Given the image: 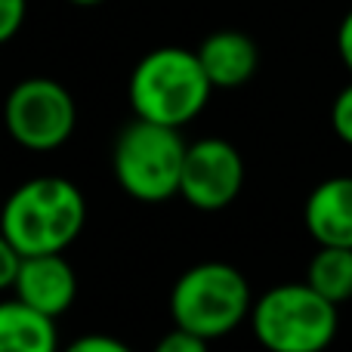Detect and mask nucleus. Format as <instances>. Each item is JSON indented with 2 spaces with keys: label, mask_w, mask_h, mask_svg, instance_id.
Returning a JSON list of instances; mask_svg holds the SVG:
<instances>
[{
  "label": "nucleus",
  "mask_w": 352,
  "mask_h": 352,
  "mask_svg": "<svg viewBox=\"0 0 352 352\" xmlns=\"http://www.w3.org/2000/svg\"><path fill=\"white\" fill-rule=\"evenodd\" d=\"M12 294L31 309L59 318L62 312L72 309L74 297H78V275L62 254H34L25 256Z\"/></svg>",
  "instance_id": "nucleus-8"
},
{
  "label": "nucleus",
  "mask_w": 352,
  "mask_h": 352,
  "mask_svg": "<svg viewBox=\"0 0 352 352\" xmlns=\"http://www.w3.org/2000/svg\"><path fill=\"white\" fill-rule=\"evenodd\" d=\"M337 53H340L343 65H346L352 74V10L343 16L340 28H337Z\"/></svg>",
  "instance_id": "nucleus-18"
},
{
  "label": "nucleus",
  "mask_w": 352,
  "mask_h": 352,
  "mask_svg": "<svg viewBox=\"0 0 352 352\" xmlns=\"http://www.w3.org/2000/svg\"><path fill=\"white\" fill-rule=\"evenodd\" d=\"M65 352H133L124 340L111 334H84L72 343Z\"/></svg>",
  "instance_id": "nucleus-17"
},
{
  "label": "nucleus",
  "mask_w": 352,
  "mask_h": 352,
  "mask_svg": "<svg viewBox=\"0 0 352 352\" xmlns=\"http://www.w3.org/2000/svg\"><path fill=\"white\" fill-rule=\"evenodd\" d=\"M68 3H74V6H99V3H105V0H68Z\"/></svg>",
  "instance_id": "nucleus-19"
},
{
  "label": "nucleus",
  "mask_w": 352,
  "mask_h": 352,
  "mask_svg": "<svg viewBox=\"0 0 352 352\" xmlns=\"http://www.w3.org/2000/svg\"><path fill=\"white\" fill-rule=\"evenodd\" d=\"M22 263H25L22 250L12 248L6 238H0V287H10V291H12L19 272H22Z\"/></svg>",
  "instance_id": "nucleus-16"
},
{
  "label": "nucleus",
  "mask_w": 352,
  "mask_h": 352,
  "mask_svg": "<svg viewBox=\"0 0 352 352\" xmlns=\"http://www.w3.org/2000/svg\"><path fill=\"white\" fill-rule=\"evenodd\" d=\"M303 223L316 244L352 248V176H331L318 182L306 198Z\"/></svg>",
  "instance_id": "nucleus-9"
},
{
  "label": "nucleus",
  "mask_w": 352,
  "mask_h": 352,
  "mask_svg": "<svg viewBox=\"0 0 352 352\" xmlns=\"http://www.w3.org/2000/svg\"><path fill=\"white\" fill-rule=\"evenodd\" d=\"M198 59L210 78L213 90H238L256 74L260 50H256L254 37H248L244 31L223 28L201 41Z\"/></svg>",
  "instance_id": "nucleus-10"
},
{
  "label": "nucleus",
  "mask_w": 352,
  "mask_h": 352,
  "mask_svg": "<svg viewBox=\"0 0 352 352\" xmlns=\"http://www.w3.org/2000/svg\"><path fill=\"white\" fill-rule=\"evenodd\" d=\"M244 186V161L232 142L207 136L188 146L182 164L179 195L195 210H223L238 198Z\"/></svg>",
  "instance_id": "nucleus-7"
},
{
  "label": "nucleus",
  "mask_w": 352,
  "mask_h": 352,
  "mask_svg": "<svg viewBox=\"0 0 352 352\" xmlns=\"http://www.w3.org/2000/svg\"><path fill=\"white\" fill-rule=\"evenodd\" d=\"M254 312L250 285L241 269L223 260H207L186 269L170 291V316L176 328H186L204 340L232 334Z\"/></svg>",
  "instance_id": "nucleus-3"
},
{
  "label": "nucleus",
  "mask_w": 352,
  "mask_h": 352,
  "mask_svg": "<svg viewBox=\"0 0 352 352\" xmlns=\"http://www.w3.org/2000/svg\"><path fill=\"white\" fill-rule=\"evenodd\" d=\"M127 93L136 118L182 127L204 111L213 84L198 59V50L158 47L136 62Z\"/></svg>",
  "instance_id": "nucleus-2"
},
{
  "label": "nucleus",
  "mask_w": 352,
  "mask_h": 352,
  "mask_svg": "<svg viewBox=\"0 0 352 352\" xmlns=\"http://www.w3.org/2000/svg\"><path fill=\"white\" fill-rule=\"evenodd\" d=\"M331 127H334L337 140L352 146V84L343 87L331 105Z\"/></svg>",
  "instance_id": "nucleus-14"
},
{
  "label": "nucleus",
  "mask_w": 352,
  "mask_h": 352,
  "mask_svg": "<svg viewBox=\"0 0 352 352\" xmlns=\"http://www.w3.org/2000/svg\"><path fill=\"white\" fill-rule=\"evenodd\" d=\"M0 352H59L56 318L16 297L6 300L0 306Z\"/></svg>",
  "instance_id": "nucleus-11"
},
{
  "label": "nucleus",
  "mask_w": 352,
  "mask_h": 352,
  "mask_svg": "<svg viewBox=\"0 0 352 352\" xmlns=\"http://www.w3.org/2000/svg\"><path fill=\"white\" fill-rule=\"evenodd\" d=\"M74 124V96L53 78H28L6 96V130L22 148L53 152L72 140Z\"/></svg>",
  "instance_id": "nucleus-6"
},
{
  "label": "nucleus",
  "mask_w": 352,
  "mask_h": 352,
  "mask_svg": "<svg viewBox=\"0 0 352 352\" xmlns=\"http://www.w3.org/2000/svg\"><path fill=\"white\" fill-rule=\"evenodd\" d=\"M28 16V0H0V41H12Z\"/></svg>",
  "instance_id": "nucleus-15"
},
{
  "label": "nucleus",
  "mask_w": 352,
  "mask_h": 352,
  "mask_svg": "<svg viewBox=\"0 0 352 352\" xmlns=\"http://www.w3.org/2000/svg\"><path fill=\"white\" fill-rule=\"evenodd\" d=\"M87 223V201L65 176H34L6 198L0 238L25 256L62 254Z\"/></svg>",
  "instance_id": "nucleus-1"
},
{
  "label": "nucleus",
  "mask_w": 352,
  "mask_h": 352,
  "mask_svg": "<svg viewBox=\"0 0 352 352\" xmlns=\"http://www.w3.org/2000/svg\"><path fill=\"white\" fill-rule=\"evenodd\" d=\"M306 281L337 306L352 300V248L318 244L316 256L306 269Z\"/></svg>",
  "instance_id": "nucleus-12"
},
{
  "label": "nucleus",
  "mask_w": 352,
  "mask_h": 352,
  "mask_svg": "<svg viewBox=\"0 0 352 352\" xmlns=\"http://www.w3.org/2000/svg\"><path fill=\"white\" fill-rule=\"evenodd\" d=\"M337 303L309 281H287L266 291L254 303L250 328L269 352H324L337 337Z\"/></svg>",
  "instance_id": "nucleus-4"
},
{
  "label": "nucleus",
  "mask_w": 352,
  "mask_h": 352,
  "mask_svg": "<svg viewBox=\"0 0 352 352\" xmlns=\"http://www.w3.org/2000/svg\"><path fill=\"white\" fill-rule=\"evenodd\" d=\"M186 152L188 146L182 142L179 127L136 118L118 133L115 152H111V170H115L118 186L130 198L161 204V201L179 195Z\"/></svg>",
  "instance_id": "nucleus-5"
},
{
  "label": "nucleus",
  "mask_w": 352,
  "mask_h": 352,
  "mask_svg": "<svg viewBox=\"0 0 352 352\" xmlns=\"http://www.w3.org/2000/svg\"><path fill=\"white\" fill-rule=\"evenodd\" d=\"M152 352H210V340H204V337L173 324V331L161 337Z\"/></svg>",
  "instance_id": "nucleus-13"
}]
</instances>
